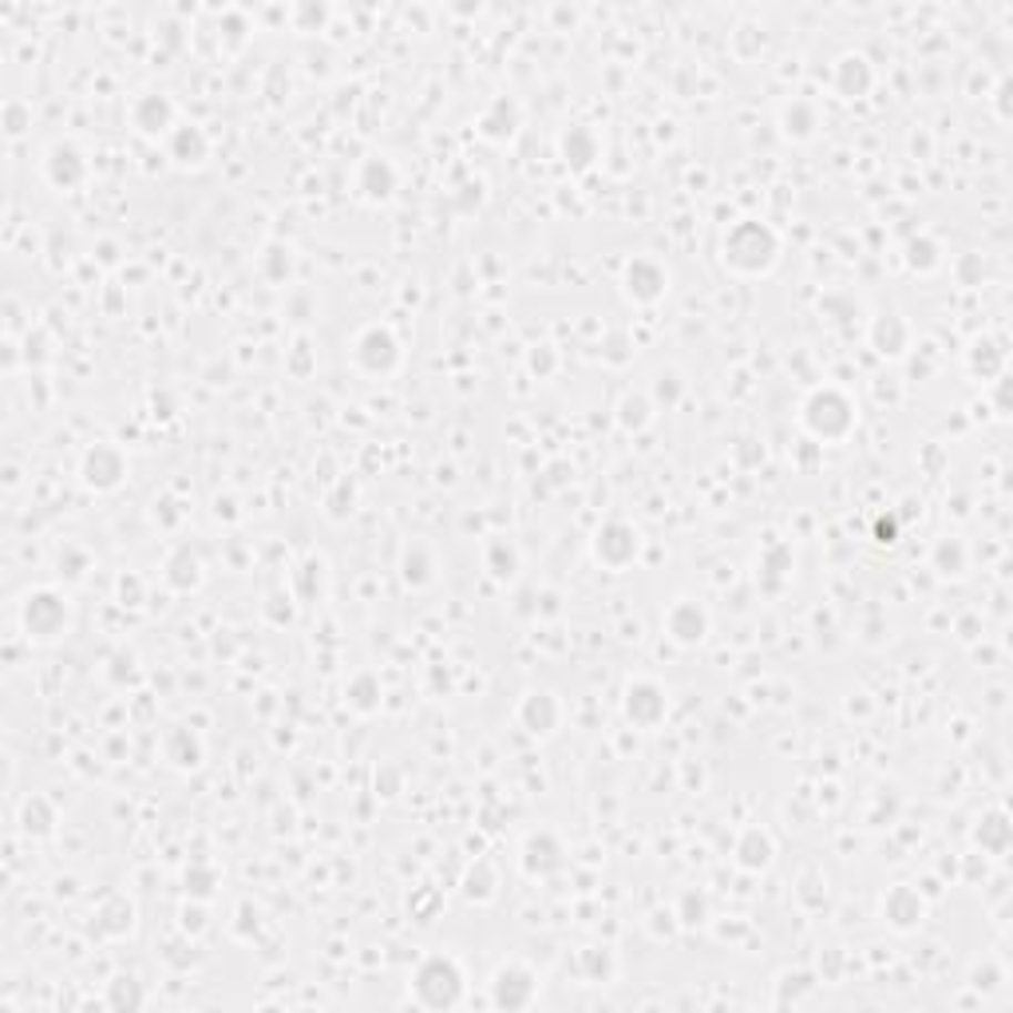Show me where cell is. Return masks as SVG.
I'll list each match as a JSON object with an SVG mask.
<instances>
[{
    "label": "cell",
    "mask_w": 1013,
    "mask_h": 1013,
    "mask_svg": "<svg viewBox=\"0 0 1013 1013\" xmlns=\"http://www.w3.org/2000/svg\"><path fill=\"white\" fill-rule=\"evenodd\" d=\"M559 705H554L551 693H531V697L519 705V720H523L526 733H534V737H546V733H554V725H559Z\"/></svg>",
    "instance_id": "obj_15"
},
{
    "label": "cell",
    "mask_w": 1013,
    "mask_h": 1013,
    "mask_svg": "<svg viewBox=\"0 0 1013 1013\" xmlns=\"http://www.w3.org/2000/svg\"><path fill=\"white\" fill-rule=\"evenodd\" d=\"M637 551H642V539H637V531L630 523H606L598 531V539H594V554L614 571H626L630 562L637 559Z\"/></svg>",
    "instance_id": "obj_9"
},
{
    "label": "cell",
    "mask_w": 1013,
    "mask_h": 1013,
    "mask_svg": "<svg viewBox=\"0 0 1013 1013\" xmlns=\"http://www.w3.org/2000/svg\"><path fill=\"white\" fill-rule=\"evenodd\" d=\"M720 249H725L728 269H737V274H745V277H756V274H768V269L776 266V258H780V238H776V231L765 226V222L745 218L725 234V246Z\"/></svg>",
    "instance_id": "obj_1"
},
{
    "label": "cell",
    "mask_w": 1013,
    "mask_h": 1013,
    "mask_svg": "<svg viewBox=\"0 0 1013 1013\" xmlns=\"http://www.w3.org/2000/svg\"><path fill=\"white\" fill-rule=\"evenodd\" d=\"M626 713L637 725H657L669 713V697L657 682H634L626 693Z\"/></svg>",
    "instance_id": "obj_13"
},
{
    "label": "cell",
    "mask_w": 1013,
    "mask_h": 1013,
    "mask_svg": "<svg viewBox=\"0 0 1013 1013\" xmlns=\"http://www.w3.org/2000/svg\"><path fill=\"white\" fill-rule=\"evenodd\" d=\"M737 863L748 867V871H760V867L772 863V839L765 836L760 828H748L737 843Z\"/></svg>",
    "instance_id": "obj_20"
},
{
    "label": "cell",
    "mask_w": 1013,
    "mask_h": 1013,
    "mask_svg": "<svg viewBox=\"0 0 1013 1013\" xmlns=\"http://www.w3.org/2000/svg\"><path fill=\"white\" fill-rule=\"evenodd\" d=\"M44 175H48V183L60 186V191H72V186H80L83 178H88V163H83V155L72 147V143H55L44 158Z\"/></svg>",
    "instance_id": "obj_11"
},
{
    "label": "cell",
    "mask_w": 1013,
    "mask_h": 1013,
    "mask_svg": "<svg viewBox=\"0 0 1013 1013\" xmlns=\"http://www.w3.org/2000/svg\"><path fill=\"white\" fill-rule=\"evenodd\" d=\"M784 131L792 139H811L816 135V108L804 100L788 103V108H784Z\"/></svg>",
    "instance_id": "obj_22"
},
{
    "label": "cell",
    "mask_w": 1013,
    "mask_h": 1013,
    "mask_svg": "<svg viewBox=\"0 0 1013 1013\" xmlns=\"http://www.w3.org/2000/svg\"><path fill=\"white\" fill-rule=\"evenodd\" d=\"M539 997V974L523 962H506L491 978V1005L499 1010H526Z\"/></svg>",
    "instance_id": "obj_6"
},
{
    "label": "cell",
    "mask_w": 1013,
    "mask_h": 1013,
    "mask_svg": "<svg viewBox=\"0 0 1013 1013\" xmlns=\"http://www.w3.org/2000/svg\"><path fill=\"white\" fill-rule=\"evenodd\" d=\"M804 428L820 440H843L856 428V400L839 388H816L804 400Z\"/></svg>",
    "instance_id": "obj_3"
},
{
    "label": "cell",
    "mask_w": 1013,
    "mask_h": 1013,
    "mask_svg": "<svg viewBox=\"0 0 1013 1013\" xmlns=\"http://www.w3.org/2000/svg\"><path fill=\"white\" fill-rule=\"evenodd\" d=\"M80 475H83L88 488L111 491V488H120L123 475H127V460H123V452L115 448V443H95V448L83 452Z\"/></svg>",
    "instance_id": "obj_7"
},
{
    "label": "cell",
    "mask_w": 1013,
    "mask_h": 1013,
    "mask_svg": "<svg viewBox=\"0 0 1013 1013\" xmlns=\"http://www.w3.org/2000/svg\"><path fill=\"white\" fill-rule=\"evenodd\" d=\"M562 155H566V163H571L574 171H586V166L598 158V139L590 135L586 127H571L562 135Z\"/></svg>",
    "instance_id": "obj_21"
},
{
    "label": "cell",
    "mask_w": 1013,
    "mask_h": 1013,
    "mask_svg": "<svg viewBox=\"0 0 1013 1013\" xmlns=\"http://www.w3.org/2000/svg\"><path fill=\"white\" fill-rule=\"evenodd\" d=\"M665 634H669L677 645L705 642V634H709V614H705V610H700L697 602H689V598L673 602L669 614H665Z\"/></svg>",
    "instance_id": "obj_10"
},
{
    "label": "cell",
    "mask_w": 1013,
    "mask_h": 1013,
    "mask_svg": "<svg viewBox=\"0 0 1013 1013\" xmlns=\"http://www.w3.org/2000/svg\"><path fill=\"white\" fill-rule=\"evenodd\" d=\"M357 186H360V194H365V198H372V203H385L388 194L397 191V171H392V163H385V158H369V163L360 166Z\"/></svg>",
    "instance_id": "obj_17"
},
{
    "label": "cell",
    "mask_w": 1013,
    "mask_h": 1013,
    "mask_svg": "<svg viewBox=\"0 0 1013 1013\" xmlns=\"http://www.w3.org/2000/svg\"><path fill=\"white\" fill-rule=\"evenodd\" d=\"M922 911H927V907H922V899L911 891V887H894V891L883 899V914L894 922V927H899V931H911V927H919Z\"/></svg>",
    "instance_id": "obj_16"
},
{
    "label": "cell",
    "mask_w": 1013,
    "mask_h": 1013,
    "mask_svg": "<svg viewBox=\"0 0 1013 1013\" xmlns=\"http://www.w3.org/2000/svg\"><path fill=\"white\" fill-rule=\"evenodd\" d=\"M523 863H526V871L531 876H551V871H559L562 867V848H559V839L554 836H531L526 839V848H523Z\"/></svg>",
    "instance_id": "obj_18"
},
{
    "label": "cell",
    "mask_w": 1013,
    "mask_h": 1013,
    "mask_svg": "<svg viewBox=\"0 0 1013 1013\" xmlns=\"http://www.w3.org/2000/svg\"><path fill=\"white\" fill-rule=\"evenodd\" d=\"M871 80H876V75H871V64H867L863 55H856V52L839 55L831 83H836V92L843 95V100H859V95L871 88Z\"/></svg>",
    "instance_id": "obj_14"
},
{
    "label": "cell",
    "mask_w": 1013,
    "mask_h": 1013,
    "mask_svg": "<svg viewBox=\"0 0 1013 1013\" xmlns=\"http://www.w3.org/2000/svg\"><path fill=\"white\" fill-rule=\"evenodd\" d=\"M463 982L468 978L452 954H424L416 962L408 990H412L416 1005H424V1010H452L463 997Z\"/></svg>",
    "instance_id": "obj_2"
},
{
    "label": "cell",
    "mask_w": 1013,
    "mask_h": 1013,
    "mask_svg": "<svg viewBox=\"0 0 1013 1013\" xmlns=\"http://www.w3.org/2000/svg\"><path fill=\"white\" fill-rule=\"evenodd\" d=\"M206 155H211V143H206V135L198 127L183 123V127L171 131V158L178 166H198Z\"/></svg>",
    "instance_id": "obj_19"
},
{
    "label": "cell",
    "mask_w": 1013,
    "mask_h": 1013,
    "mask_svg": "<svg viewBox=\"0 0 1013 1013\" xmlns=\"http://www.w3.org/2000/svg\"><path fill=\"white\" fill-rule=\"evenodd\" d=\"M131 123H135L143 135H163V131H175V103L166 95H139L135 108H131Z\"/></svg>",
    "instance_id": "obj_12"
},
{
    "label": "cell",
    "mask_w": 1013,
    "mask_h": 1013,
    "mask_svg": "<svg viewBox=\"0 0 1013 1013\" xmlns=\"http://www.w3.org/2000/svg\"><path fill=\"white\" fill-rule=\"evenodd\" d=\"M20 622H24V634L37 637V642H55L64 637L72 626V606L60 590H32L24 602H20Z\"/></svg>",
    "instance_id": "obj_4"
},
{
    "label": "cell",
    "mask_w": 1013,
    "mask_h": 1013,
    "mask_svg": "<svg viewBox=\"0 0 1013 1013\" xmlns=\"http://www.w3.org/2000/svg\"><path fill=\"white\" fill-rule=\"evenodd\" d=\"M352 360H357L365 372H372V377H385V372H392L400 365V341L392 337V329H385V325H369V329H360L357 341H352Z\"/></svg>",
    "instance_id": "obj_5"
},
{
    "label": "cell",
    "mask_w": 1013,
    "mask_h": 1013,
    "mask_svg": "<svg viewBox=\"0 0 1013 1013\" xmlns=\"http://www.w3.org/2000/svg\"><path fill=\"white\" fill-rule=\"evenodd\" d=\"M622 286H626V294L634 297V301L654 305V301H662L665 289H669V269H665L662 262H654V258H634L626 266Z\"/></svg>",
    "instance_id": "obj_8"
}]
</instances>
